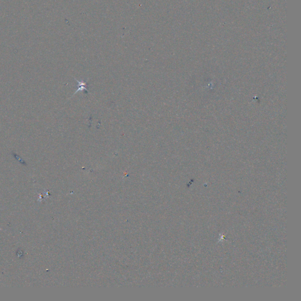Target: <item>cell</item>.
I'll list each match as a JSON object with an SVG mask.
<instances>
[{"label": "cell", "mask_w": 301, "mask_h": 301, "mask_svg": "<svg viewBox=\"0 0 301 301\" xmlns=\"http://www.w3.org/2000/svg\"><path fill=\"white\" fill-rule=\"evenodd\" d=\"M75 80L77 81V84L78 85V89L76 90L75 94H76L77 92H78V91H83V90H86L87 92H89V91L87 88L88 87V85H87V83H86L84 80H81V81L77 80V79H75Z\"/></svg>", "instance_id": "obj_1"}]
</instances>
